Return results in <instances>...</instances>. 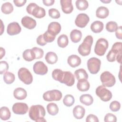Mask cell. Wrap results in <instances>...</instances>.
Listing matches in <instances>:
<instances>
[{"instance_id": "cell-1", "label": "cell", "mask_w": 122, "mask_h": 122, "mask_svg": "<svg viewBox=\"0 0 122 122\" xmlns=\"http://www.w3.org/2000/svg\"><path fill=\"white\" fill-rule=\"evenodd\" d=\"M52 78L61 83H64L68 86H72L75 82V78L73 74L70 71H62L56 69L52 72Z\"/></svg>"}, {"instance_id": "cell-2", "label": "cell", "mask_w": 122, "mask_h": 122, "mask_svg": "<svg viewBox=\"0 0 122 122\" xmlns=\"http://www.w3.org/2000/svg\"><path fill=\"white\" fill-rule=\"evenodd\" d=\"M46 112L44 107L41 105H32L30 108L29 116L30 119L36 122H45Z\"/></svg>"}, {"instance_id": "cell-3", "label": "cell", "mask_w": 122, "mask_h": 122, "mask_svg": "<svg viewBox=\"0 0 122 122\" xmlns=\"http://www.w3.org/2000/svg\"><path fill=\"white\" fill-rule=\"evenodd\" d=\"M93 42V37L91 35L87 36L78 48V51L79 54L82 56L89 55L91 53V47Z\"/></svg>"}, {"instance_id": "cell-4", "label": "cell", "mask_w": 122, "mask_h": 122, "mask_svg": "<svg viewBox=\"0 0 122 122\" xmlns=\"http://www.w3.org/2000/svg\"><path fill=\"white\" fill-rule=\"evenodd\" d=\"M27 12L36 18L41 19L46 15V11L44 8L39 6L35 3H30L26 8Z\"/></svg>"}, {"instance_id": "cell-5", "label": "cell", "mask_w": 122, "mask_h": 122, "mask_svg": "<svg viewBox=\"0 0 122 122\" xmlns=\"http://www.w3.org/2000/svg\"><path fill=\"white\" fill-rule=\"evenodd\" d=\"M109 46V43L107 40L104 38L99 39L95 44L94 52L98 56H103L106 52Z\"/></svg>"}, {"instance_id": "cell-6", "label": "cell", "mask_w": 122, "mask_h": 122, "mask_svg": "<svg viewBox=\"0 0 122 122\" xmlns=\"http://www.w3.org/2000/svg\"><path fill=\"white\" fill-rule=\"evenodd\" d=\"M100 80L102 85L105 87H111L116 83L114 76L108 71H105L101 74Z\"/></svg>"}, {"instance_id": "cell-7", "label": "cell", "mask_w": 122, "mask_h": 122, "mask_svg": "<svg viewBox=\"0 0 122 122\" xmlns=\"http://www.w3.org/2000/svg\"><path fill=\"white\" fill-rule=\"evenodd\" d=\"M18 75L19 79L26 85H29L32 82V75L30 71L26 68H20L18 71Z\"/></svg>"}, {"instance_id": "cell-8", "label": "cell", "mask_w": 122, "mask_h": 122, "mask_svg": "<svg viewBox=\"0 0 122 122\" xmlns=\"http://www.w3.org/2000/svg\"><path fill=\"white\" fill-rule=\"evenodd\" d=\"M95 92L98 97L103 102H108L112 98V93L103 85H100L96 89Z\"/></svg>"}, {"instance_id": "cell-9", "label": "cell", "mask_w": 122, "mask_h": 122, "mask_svg": "<svg viewBox=\"0 0 122 122\" xmlns=\"http://www.w3.org/2000/svg\"><path fill=\"white\" fill-rule=\"evenodd\" d=\"M87 65L90 72L91 74H97L100 70L101 61L98 58L92 57L88 60Z\"/></svg>"}, {"instance_id": "cell-10", "label": "cell", "mask_w": 122, "mask_h": 122, "mask_svg": "<svg viewBox=\"0 0 122 122\" xmlns=\"http://www.w3.org/2000/svg\"><path fill=\"white\" fill-rule=\"evenodd\" d=\"M62 95L61 91L58 90L48 91L43 94V99L47 102L59 101L62 98Z\"/></svg>"}, {"instance_id": "cell-11", "label": "cell", "mask_w": 122, "mask_h": 122, "mask_svg": "<svg viewBox=\"0 0 122 122\" xmlns=\"http://www.w3.org/2000/svg\"><path fill=\"white\" fill-rule=\"evenodd\" d=\"M29 109L28 105L24 102H16L12 107L13 112L16 114L23 115L26 114Z\"/></svg>"}, {"instance_id": "cell-12", "label": "cell", "mask_w": 122, "mask_h": 122, "mask_svg": "<svg viewBox=\"0 0 122 122\" xmlns=\"http://www.w3.org/2000/svg\"><path fill=\"white\" fill-rule=\"evenodd\" d=\"M90 21L89 17L85 13L79 14L75 20V25L79 28H84Z\"/></svg>"}, {"instance_id": "cell-13", "label": "cell", "mask_w": 122, "mask_h": 122, "mask_svg": "<svg viewBox=\"0 0 122 122\" xmlns=\"http://www.w3.org/2000/svg\"><path fill=\"white\" fill-rule=\"evenodd\" d=\"M33 70L35 73L37 74L44 75L48 72V69L43 62L38 61L34 64Z\"/></svg>"}, {"instance_id": "cell-14", "label": "cell", "mask_w": 122, "mask_h": 122, "mask_svg": "<svg viewBox=\"0 0 122 122\" xmlns=\"http://www.w3.org/2000/svg\"><path fill=\"white\" fill-rule=\"evenodd\" d=\"M21 28L17 22H12L8 25L7 32L10 36L17 35L20 32Z\"/></svg>"}, {"instance_id": "cell-15", "label": "cell", "mask_w": 122, "mask_h": 122, "mask_svg": "<svg viewBox=\"0 0 122 122\" xmlns=\"http://www.w3.org/2000/svg\"><path fill=\"white\" fill-rule=\"evenodd\" d=\"M21 22L24 27L29 30L34 29L37 25L36 20L33 18L28 16L23 17L21 19Z\"/></svg>"}, {"instance_id": "cell-16", "label": "cell", "mask_w": 122, "mask_h": 122, "mask_svg": "<svg viewBox=\"0 0 122 122\" xmlns=\"http://www.w3.org/2000/svg\"><path fill=\"white\" fill-rule=\"evenodd\" d=\"M61 29V25L59 22L53 21L49 24L47 31L51 35L56 36L60 32Z\"/></svg>"}, {"instance_id": "cell-17", "label": "cell", "mask_w": 122, "mask_h": 122, "mask_svg": "<svg viewBox=\"0 0 122 122\" xmlns=\"http://www.w3.org/2000/svg\"><path fill=\"white\" fill-rule=\"evenodd\" d=\"M60 3L62 11L65 14L71 13L73 10L71 0H61Z\"/></svg>"}, {"instance_id": "cell-18", "label": "cell", "mask_w": 122, "mask_h": 122, "mask_svg": "<svg viewBox=\"0 0 122 122\" xmlns=\"http://www.w3.org/2000/svg\"><path fill=\"white\" fill-rule=\"evenodd\" d=\"M68 64L71 67L79 66L81 63V59L78 55L72 54L69 56L67 59Z\"/></svg>"}, {"instance_id": "cell-19", "label": "cell", "mask_w": 122, "mask_h": 122, "mask_svg": "<svg viewBox=\"0 0 122 122\" xmlns=\"http://www.w3.org/2000/svg\"><path fill=\"white\" fill-rule=\"evenodd\" d=\"M85 113V110L83 107L78 105L75 106L73 109V115L77 119H82Z\"/></svg>"}, {"instance_id": "cell-20", "label": "cell", "mask_w": 122, "mask_h": 122, "mask_svg": "<svg viewBox=\"0 0 122 122\" xmlns=\"http://www.w3.org/2000/svg\"><path fill=\"white\" fill-rule=\"evenodd\" d=\"M13 96L15 98L19 100L25 99L27 96L26 91L21 87L16 88L13 91Z\"/></svg>"}, {"instance_id": "cell-21", "label": "cell", "mask_w": 122, "mask_h": 122, "mask_svg": "<svg viewBox=\"0 0 122 122\" xmlns=\"http://www.w3.org/2000/svg\"><path fill=\"white\" fill-rule=\"evenodd\" d=\"M109 14L108 9L104 6H100L98 7L96 11V16L100 19H105L107 18Z\"/></svg>"}, {"instance_id": "cell-22", "label": "cell", "mask_w": 122, "mask_h": 122, "mask_svg": "<svg viewBox=\"0 0 122 122\" xmlns=\"http://www.w3.org/2000/svg\"><path fill=\"white\" fill-rule=\"evenodd\" d=\"M103 23L99 20L93 21L91 25V30L94 33H100L102 31L103 29Z\"/></svg>"}, {"instance_id": "cell-23", "label": "cell", "mask_w": 122, "mask_h": 122, "mask_svg": "<svg viewBox=\"0 0 122 122\" xmlns=\"http://www.w3.org/2000/svg\"><path fill=\"white\" fill-rule=\"evenodd\" d=\"M82 33L81 30L74 29L70 33V38L73 43L79 42L82 38Z\"/></svg>"}, {"instance_id": "cell-24", "label": "cell", "mask_w": 122, "mask_h": 122, "mask_svg": "<svg viewBox=\"0 0 122 122\" xmlns=\"http://www.w3.org/2000/svg\"><path fill=\"white\" fill-rule=\"evenodd\" d=\"M90 87V83L87 80H79L77 84V88L81 92L87 91Z\"/></svg>"}, {"instance_id": "cell-25", "label": "cell", "mask_w": 122, "mask_h": 122, "mask_svg": "<svg viewBox=\"0 0 122 122\" xmlns=\"http://www.w3.org/2000/svg\"><path fill=\"white\" fill-rule=\"evenodd\" d=\"M45 59L48 63L50 64H53L57 62L58 61V56L54 52L49 51L46 53L45 56Z\"/></svg>"}, {"instance_id": "cell-26", "label": "cell", "mask_w": 122, "mask_h": 122, "mask_svg": "<svg viewBox=\"0 0 122 122\" xmlns=\"http://www.w3.org/2000/svg\"><path fill=\"white\" fill-rule=\"evenodd\" d=\"M80 102L86 106L92 105L93 102V98L89 94H84L81 95L80 97Z\"/></svg>"}, {"instance_id": "cell-27", "label": "cell", "mask_w": 122, "mask_h": 122, "mask_svg": "<svg viewBox=\"0 0 122 122\" xmlns=\"http://www.w3.org/2000/svg\"><path fill=\"white\" fill-rule=\"evenodd\" d=\"M22 57L24 60L27 61H31L36 59L35 55L32 49H27L22 53Z\"/></svg>"}, {"instance_id": "cell-28", "label": "cell", "mask_w": 122, "mask_h": 122, "mask_svg": "<svg viewBox=\"0 0 122 122\" xmlns=\"http://www.w3.org/2000/svg\"><path fill=\"white\" fill-rule=\"evenodd\" d=\"M74 75L76 79L79 80H87L88 78V74L86 71L82 69H79L74 71Z\"/></svg>"}, {"instance_id": "cell-29", "label": "cell", "mask_w": 122, "mask_h": 122, "mask_svg": "<svg viewBox=\"0 0 122 122\" xmlns=\"http://www.w3.org/2000/svg\"><path fill=\"white\" fill-rule=\"evenodd\" d=\"M11 116L9 109L6 106H3L0 109V118L1 120L6 121L9 120Z\"/></svg>"}, {"instance_id": "cell-30", "label": "cell", "mask_w": 122, "mask_h": 122, "mask_svg": "<svg viewBox=\"0 0 122 122\" xmlns=\"http://www.w3.org/2000/svg\"><path fill=\"white\" fill-rule=\"evenodd\" d=\"M47 110L49 114L52 116H54L58 113L59 108L56 103L51 102L47 104Z\"/></svg>"}, {"instance_id": "cell-31", "label": "cell", "mask_w": 122, "mask_h": 122, "mask_svg": "<svg viewBox=\"0 0 122 122\" xmlns=\"http://www.w3.org/2000/svg\"><path fill=\"white\" fill-rule=\"evenodd\" d=\"M69 43V40L67 36L65 34L61 35L57 39V44L61 48L66 47Z\"/></svg>"}, {"instance_id": "cell-32", "label": "cell", "mask_w": 122, "mask_h": 122, "mask_svg": "<svg viewBox=\"0 0 122 122\" xmlns=\"http://www.w3.org/2000/svg\"><path fill=\"white\" fill-rule=\"evenodd\" d=\"M13 6L12 4L9 2L4 3L1 7V10L2 12L5 14H9L13 10Z\"/></svg>"}, {"instance_id": "cell-33", "label": "cell", "mask_w": 122, "mask_h": 122, "mask_svg": "<svg viewBox=\"0 0 122 122\" xmlns=\"http://www.w3.org/2000/svg\"><path fill=\"white\" fill-rule=\"evenodd\" d=\"M15 79L14 74L9 71H6L4 73L3 75V80L7 84H10L12 83Z\"/></svg>"}, {"instance_id": "cell-34", "label": "cell", "mask_w": 122, "mask_h": 122, "mask_svg": "<svg viewBox=\"0 0 122 122\" xmlns=\"http://www.w3.org/2000/svg\"><path fill=\"white\" fill-rule=\"evenodd\" d=\"M75 5L77 9L80 10H86L88 6V2L86 0H77L75 2Z\"/></svg>"}, {"instance_id": "cell-35", "label": "cell", "mask_w": 122, "mask_h": 122, "mask_svg": "<svg viewBox=\"0 0 122 122\" xmlns=\"http://www.w3.org/2000/svg\"><path fill=\"white\" fill-rule=\"evenodd\" d=\"M74 102V98L71 94L66 95L63 99V103L67 107L71 106L72 105H73Z\"/></svg>"}, {"instance_id": "cell-36", "label": "cell", "mask_w": 122, "mask_h": 122, "mask_svg": "<svg viewBox=\"0 0 122 122\" xmlns=\"http://www.w3.org/2000/svg\"><path fill=\"white\" fill-rule=\"evenodd\" d=\"M118 27V24L115 21H110L106 23L105 29L108 32H113L117 30Z\"/></svg>"}, {"instance_id": "cell-37", "label": "cell", "mask_w": 122, "mask_h": 122, "mask_svg": "<svg viewBox=\"0 0 122 122\" xmlns=\"http://www.w3.org/2000/svg\"><path fill=\"white\" fill-rule=\"evenodd\" d=\"M122 43L121 42H116L114 43L112 47L111 50L114 52L117 55L122 53Z\"/></svg>"}, {"instance_id": "cell-38", "label": "cell", "mask_w": 122, "mask_h": 122, "mask_svg": "<svg viewBox=\"0 0 122 122\" xmlns=\"http://www.w3.org/2000/svg\"><path fill=\"white\" fill-rule=\"evenodd\" d=\"M48 13L49 16L52 19H59L61 16L59 11L57 9L54 8L49 9Z\"/></svg>"}, {"instance_id": "cell-39", "label": "cell", "mask_w": 122, "mask_h": 122, "mask_svg": "<svg viewBox=\"0 0 122 122\" xmlns=\"http://www.w3.org/2000/svg\"><path fill=\"white\" fill-rule=\"evenodd\" d=\"M109 108L110 110L113 112H116L119 111L121 108L120 103L117 101H113L110 104Z\"/></svg>"}, {"instance_id": "cell-40", "label": "cell", "mask_w": 122, "mask_h": 122, "mask_svg": "<svg viewBox=\"0 0 122 122\" xmlns=\"http://www.w3.org/2000/svg\"><path fill=\"white\" fill-rule=\"evenodd\" d=\"M31 49L35 53L36 59H39L43 57L44 55V51L42 49L36 47H33Z\"/></svg>"}, {"instance_id": "cell-41", "label": "cell", "mask_w": 122, "mask_h": 122, "mask_svg": "<svg viewBox=\"0 0 122 122\" xmlns=\"http://www.w3.org/2000/svg\"><path fill=\"white\" fill-rule=\"evenodd\" d=\"M43 39L47 43H50L53 41L56 36H54L50 34L47 30L43 34Z\"/></svg>"}, {"instance_id": "cell-42", "label": "cell", "mask_w": 122, "mask_h": 122, "mask_svg": "<svg viewBox=\"0 0 122 122\" xmlns=\"http://www.w3.org/2000/svg\"><path fill=\"white\" fill-rule=\"evenodd\" d=\"M104 121L105 122H117V117L112 113H108L104 116Z\"/></svg>"}, {"instance_id": "cell-43", "label": "cell", "mask_w": 122, "mask_h": 122, "mask_svg": "<svg viewBox=\"0 0 122 122\" xmlns=\"http://www.w3.org/2000/svg\"><path fill=\"white\" fill-rule=\"evenodd\" d=\"M9 64L6 61H1L0 64V73L2 74L3 73L7 71L9 69Z\"/></svg>"}, {"instance_id": "cell-44", "label": "cell", "mask_w": 122, "mask_h": 122, "mask_svg": "<svg viewBox=\"0 0 122 122\" xmlns=\"http://www.w3.org/2000/svg\"><path fill=\"white\" fill-rule=\"evenodd\" d=\"M116 55H117V54L114 52H113L112 50H110L108 52V53L106 56V58H107V61L109 62L115 61V60H116Z\"/></svg>"}, {"instance_id": "cell-45", "label": "cell", "mask_w": 122, "mask_h": 122, "mask_svg": "<svg viewBox=\"0 0 122 122\" xmlns=\"http://www.w3.org/2000/svg\"><path fill=\"white\" fill-rule=\"evenodd\" d=\"M86 122H98L99 120L98 117L92 114H90L88 115L86 118Z\"/></svg>"}, {"instance_id": "cell-46", "label": "cell", "mask_w": 122, "mask_h": 122, "mask_svg": "<svg viewBox=\"0 0 122 122\" xmlns=\"http://www.w3.org/2000/svg\"><path fill=\"white\" fill-rule=\"evenodd\" d=\"M36 42L38 45L41 46H43L47 44V42L44 41L43 39V34H41L37 37L36 40Z\"/></svg>"}, {"instance_id": "cell-47", "label": "cell", "mask_w": 122, "mask_h": 122, "mask_svg": "<svg viewBox=\"0 0 122 122\" xmlns=\"http://www.w3.org/2000/svg\"><path fill=\"white\" fill-rule=\"evenodd\" d=\"M122 26H120L118 27L117 30L115 31V36L118 39L122 40Z\"/></svg>"}, {"instance_id": "cell-48", "label": "cell", "mask_w": 122, "mask_h": 122, "mask_svg": "<svg viewBox=\"0 0 122 122\" xmlns=\"http://www.w3.org/2000/svg\"><path fill=\"white\" fill-rule=\"evenodd\" d=\"M26 0H14L13 2L15 5L17 7H20L25 5L26 2Z\"/></svg>"}, {"instance_id": "cell-49", "label": "cell", "mask_w": 122, "mask_h": 122, "mask_svg": "<svg viewBox=\"0 0 122 122\" xmlns=\"http://www.w3.org/2000/svg\"><path fill=\"white\" fill-rule=\"evenodd\" d=\"M55 2L54 0H43L42 2L46 6H51Z\"/></svg>"}, {"instance_id": "cell-50", "label": "cell", "mask_w": 122, "mask_h": 122, "mask_svg": "<svg viewBox=\"0 0 122 122\" xmlns=\"http://www.w3.org/2000/svg\"><path fill=\"white\" fill-rule=\"evenodd\" d=\"M122 53H119L116 55V59L117 62L120 64L122 63Z\"/></svg>"}, {"instance_id": "cell-51", "label": "cell", "mask_w": 122, "mask_h": 122, "mask_svg": "<svg viewBox=\"0 0 122 122\" xmlns=\"http://www.w3.org/2000/svg\"><path fill=\"white\" fill-rule=\"evenodd\" d=\"M0 59H1L3 56H5V49L2 48V47H0Z\"/></svg>"}, {"instance_id": "cell-52", "label": "cell", "mask_w": 122, "mask_h": 122, "mask_svg": "<svg viewBox=\"0 0 122 122\" xmlns=\"http://www.w3.org/2000/svg\"><path fill=\"white\" fill-rule=\"evenodd\" d=\"M101 2L105 3H108L111 2V0H101Z\"/></svg>"}]
</instances>
